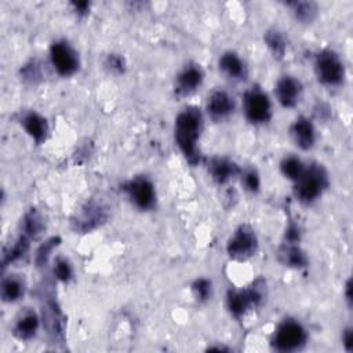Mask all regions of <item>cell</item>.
<instances>
[{
  "label": "cell",
  "mask_w": 353,
  "mask_h": 353,
  "mask_svg": "<svg viewBox=\"0 0 353 353\" xmlns=\"http://www.w3.org/2000/svg\"><path fill=\"white\" fill-rule=\"evenodd\" d=\"M290 134L294 143L302 150H309L316 143V128L310 119L299 116L290 127Z\"/></svg>",
  "instance_id": "4fadbf2b"
},
{
  "label": "cell",
  "mask_w": 353,
  "mask_h": 353,
  "mask_svg": "<svg viewBox=\"0 0 353 353\" xmlns=\"http://www.w3.org/2000/svg\"><path fill=\"white\" fill-rule=\"evenodd\" d=\"M302 84L294 76H283L277 80L274 94L277 101L284 108H294L302 97Z\"/></svg>",
  "instance_id": "8fae6325"
},
{
  "label": "cell",
  "mask_w": 353,
  "mask_h": 353,
  "mask_svg": "<svg viewBox=\"0 0 353 353\" xmlns=\"http://www.w3.org/2000/svg\"><path fill=\"white\" fill-rule=\"evenodd\" d=\"M307 339L305 327L294 319L283 320L272 338V346L279 352H294L301 349Z\"/></svg>",
  "instance_id": "3957f363"
},
{
  "label": "cell",
  "mask_w": 353,
  "mask_h": 353,
  "mask_svg": "<svg viewBox=\"0 0 353 353\" xmlns=\"http://www.w3.org/2000/svg\"><path fill=\"white\" fill-rule=\"evenodd\" d=\"M239 167L225 157H214L208 163V172L211 178L219 185L229 182L233 176L239 174Z\"/></svg>",
  "instance_id": "ac0fdd59"
},
{
  "label": "cell",
  "mask_w": 353,
  "mask_h": 353,
  "mask_svg": "<svg viewBox=\"0 0 353 353\" xmlns=\"http://www.w3.org/2000/svg\"><path fill=\"white\" fill-rule=\"evenodd\" d=\"M58 241H59L58 237H51V239H48L47 241H44L39 247V250L36 252V263H37V266H44L48 262L52 250L58 245Z\"/></svg>",
  "instance_id": "4316f807"
},
{
  "label": "cell",
  "mask_w": 353,
  "mask_h": 353,
  "mask_svg": "<svg viewBox=\"0 0 353 353\" xmlns=\"http://www.w3.org/2000/svg\"><path fill=\"white\" fill-rule=\"evenodd\" d=\"M241 181H243L244 188H245L248 192L255 193V192L259 190L261 178H259V174H258L255 170H247L245 172H243Z\"/></svg>",
  "instance_id": "f1b7e54d"
},
{
  "label": "cell",
  "mask_w": 353,
  "mask_h": 353,
  "mask_svg": "<svg viewBox=\"0 0 353 353\" xmlns=\"http://www.w3.org/2000/svg\"><path fill=\"white\" fill-rule=\"evenodd\" d=\"M23 292H25V283L21 277L11 274V276H6L1 280L0 294L4 302L14 303L22 298Z\"/></svg>",
  "instance_id": "d6986e66"
},
{
  "label": "cell",
  "mask_w": 353,
  "mask_h": 353,
  "mask_svg": "<svg viewBox=\"0 0 353 353\" xmlns=\"http://www.w3.org/2000/svg\"><path fill=\"white\" fill-rule=\"evenodd\" d=\"M288 7L292 10L294 17L301 22H310L314 19L317 8L310 1H294L288 3Z\"/></svg>",
  "instance_id": "cb8c5ba5"
},
{
  "label": "cell",
  "mask_w": 353,
  "mask_h": 353,
  "mask_svg": "<svg viewBox=\"0 0 353 353\" xmlns=\"http://www.w3.org/2000/svg\"><path fill=\"white\" fill-rule=\"evenodd\" d=\"M262 301V292L252 287L245 290H230L226 295V306L230 314L236 319H240L245 314V312L252 307L258 306Z\"/></svg>",
  "instance_id": "9c48e42d"
},
{
  "label": "cell",
  "mask_w": 353,
  "mask_h": 353,
  "mask_svg": "<svg viewBox=\"0 0 353 353\" xmlns=\"http://www.w3.org/2000/svg\"><path fill=\"white\" fill-rule=\"evenodd\" d=\"M207 112L212 120H223L229 117L234 112L233 97L223 90L212 91L207 99Z\"/></svg>",
  "instance_id": "7c38bea8"
},
{
  "label": "cell",
  "mask_w": 353,
  "mask_h": 353,
  "mask_svg": "<svg viewBox=\"0 0 353 353\" xmlns=\"http://www.w3.org/2000/svg\"><path fill=\"white\" fill-rule=\"evenodd\" d=\"M29 241H30V239L26 234L21 233V236L10 247V250L4 251V254H3V266L6 268L7 265L21 259L29 250Z\"/></svg>",
  "instance_id": "44dd1931"
},
{
  "label": "cell",
  "mask_w": 353,
  "mask_h": 353,
  "mask_svg": "<svg viewBox=\"0 0 353 353\" xmlns=\"http://www.w3.org/2000/svg\"><path fill=\"white\" fill-rule=\"evenodd\" d=\"M192 290H193L194 296H196L200 302H204V301H207V299L211 296L212 285H211V281H210L208 279L200 277V279L194 280V283L192 284Z\"/></svg>",
  "instance_id": "83f0119b"
},
{
  "label": "cell",
  "mask_w": 353,
  "mask_h": 353,
  "mask_svg": "<svg viewBox=\"0 0 353 353\" xmlns=\"http://www.w3.org/2000/svg\"><path fill=\"white\" fill-rule=\"evenodd\" d=\"M305 164L303 161L296 157V156H287L281 160L280 163V170H281V174L287 178V179H291V181H296L305 171Z\"/></svg>",
  "instance_id": "7402d4cb"
},
{
  "label": "cell",
  "mask_w": 353,
  "mask_h": 353,
  "mask_svg": "<svg viewBox=\"0 0 353 353\" xmlns=\"http://www.w3.org/2000/svg\"><path fill=\"white\" fill-rule=\"evenodd\" d=\"M328 186V174L321 164L312 163L305 167L303 174L295 181V197L305 204L316 201Z\"/></svg>",
  "instance_id": "7a4b0ae2"
},
{
  "label": "cell",
  "mask_w": 353,
  "mask_h": 353,
  "mask_svg": "<svg viewBox=\"0 0 353 353\" xmlns=\"http://www.w3.org/2000/svg\"><path fill=\"white\" fill-rule=\"evenodd\" d=\"M203 128V116L201 112L189 106L183 109L175 119V142L183 154V157L192 164L196 165L200 163L201 154L197 148L200 132Z\"/></svg>",
  "instance_id": "6da1fadb"
},
{
  "label": "cell",
  "mask_w": 353,
  "mask_h": 353,
  "mask_svg": "<svg viewBox=\"0 0 353 353\" xmlns=\"http://www.w3.org/2000/svg\"><path fill=\"white\" fill-rule=\"evenodd\" d=\"M243 110L251 124H265L272 117V102L262 90L251 88L244 94Z\"/></svg>",
  "instance_id": "5b68a950"
},
{
  "label": "cell",
  "mask_w": 353,
  "mask_h": 353,
  "mask_svg": "<svg viewBox=\"0 0 353 353\" xmlns=\"http://www.w3.org/2000/svg\"><path fill=\"white\" fill-rule=\"evenodd\" d=\"M219 69L232 80H244L247 77V66L241 57L234 51H226L219 57Z\"/></svg>",
  "instance_id": "e0dca14e"
},
{
  "label": "cell",
  "mask_w": 353,
  "mask_h": 353,
  "mask_svg": "<svg viewBox=\"0 0 353 353\" xmlns=\"http://www.w3.org/2000/svg\"><path fill=\"white\" fill-rule=\"evenodd\" d=\"M21 124L26 134L36 142L43 143L48 135V124L47 120L39 114L37 112H28L22 116Z\"/></svg>",
  "instance_id": "2e32d148"
},
{
  "label": "cell",
  "mask_w": 353,
  "mask_h": 353,
  "mask_svg": "<svg viewBox=\"0 0 353 353\" xmlns=\"http://www.w3.org/2000/svg\"><path fill=\"white\" fill-rule=\"evenodd\" d=\"M72 6H73V8H74V11L77 12V15H85L87 14V11L90 10V3H87V1H74V3H72Z\"/></svg>",
  "instance_id": "d6a6232c"
},
{
  "label": "cell",
  "mask_w": 353,
  "mask_h": 353,
  "mask_svg": "<svg viewBox=\"0 0 353 353\" xmlns=\"http://www.w3.org/2000/svg\"><path fill=\"white\" fill-rule=\"evenodd\" d=\"M50 61L54 70L63 77L72 76L79 69V55L68 41H55L50 47Z\"/></svg>",
  "instance_id": "8992f818"
},
{
  "label": "cell",
  "mask_w": 353,
  "mask_h": 353,
  "mask_svg": "<svg viewBox=\"0 0 353 353\" xmlns=\"http://www.w3.org/2000/svg\"><path fill=\"white\" fill-rule=\"evenodd\" d=\"M279 258L285 266L295 269H301L307 265L306 254L296 244L284 243V245L279 251Z\"/></svg>",
  "instance_id": "ffe728a7"
},
{
  "label": "cell",
  "mask_w": 353,
  "mask_h": 353,
  "mask_svg": "<svg viewBox=\"0 0 353 353\" xmlns=\"http://www.w3.org/2000/svg\"><path fill=\"white\" fill-rule=\"evenodd\" d=\"M128 199L139 210H150L156 203V189L146 176H135L123 185Z\"/></svg>",
  "instance_id": "ba28073f"
},
{
  "label": "cell",
  "mask_w": 353,
  "mask_h": 353,
  "mask_svg": "<svg viewBox=\"0 0 353 353\" xmlns=\"http://www.w3.org/2000/svg\"><path fill=\"white\" fill-rule=\"evenodd\" d=\"M108 218V211L102 203L90 201L87 203L81 211L79 212L77 218L73 221L76 230L87 233L92 229L102 225Z\"/></svg>",
  "instance_id": "30bf717a"
},
{
  "label": "cell",
  "mask_w": 353,
  "mask_h": 353,
  "mask_svg": "<svg viewBox=\"0 0 353 353\" xmlns=\"http://www.w3.org/2000/svg\"><path fill=\"white\" fill-rule=\"evenodd\" d=\"M204 73L199 65H186L176 76L175 91L179 95H189L194 92L203 83Z\"/></svg>",
  "instance_id": "5bb4252c"
},
{
  "label": "cell",
  "mask_w": 353,
  "mask_h": 353,
  "mask_svg": "<svg viewBox=\"0 0 353 353\" xmlns=\"http://www.w3.org/2000/svg\"><path fill=\"white\" fill-rule=\"evenodd\" d=\"M39 325H40V319L37 313L30 309H25L18 314L12 327V334L21 341H28L36 335Z\"/></svg>",
  "instance_id": "9a60e30c"
},
{
  "label": "cell",
  "mask_w": 353,
  "mask_h": 353,
  "mask_svg": "<svg viewBox=\"0 0 353 353\" xmlns=\"http://www.w3.org/2000/svg\"><path fill=\"white\" fill-rule=\"evenodd\" d=\"M285 243L288 244H296L301 240V230L299 226L294 222H290V225L285 229V234H284Z\"/></svg>",
  "instance_id": "4dcf8cb0"
},
{
  "label": "cell",
  "mask_w": 353,
  "mask_h": 353,
  "mask_svg": "<svg viewBox=\"0 0 353 353\" xmlns=\"http://www.w3.org/2000/svg\"><path fill=\"white\" fill-rule=\"evenodd\" d=\"M314 72L317 80L328 87L342 84L345 79V66L341 57L332 50H323L314 58Z\"/></svg>",
  "instance_id": "277c9868"
},
{
  "label": "cell",
  "mask_w": 353,
  "mask_h": 353,
  "mask_svg": "<svg viewBox=\"0 0 353 353\" xmlns=\"http://www.w3.org/2000/svg\"><path fill=\"white\" fill-rule=\"evenodd\" d=\"M54 274L59 281L68 283L73 277V268L70 262L63 256H57L54 261Z\"/></svg>",
  "instance_id": "484cf974"
},
{
  "label": "cell",
  "mask_w": 353,
  "mask_h": 353,
  "mask_svg": "<svg viewBox=\"0 0 353 353\" xmlns=\"http://www.w3.org/2000/svg\"><path fill=\"white\" fill-rule=\"evenodd\" d=\"M342 345L345 346L346 352H352L353 350V332H352L350 327L345 328V331L342 334Z\"/></svg>",
  "instance_id": "1f68e13d"
},
{
  "label": "cell",
  "mask_w": 353,
  "mask_h": 353,
  "mask_svg": "<svg viewBox=\"0 0 353 353\" xmlns=\"http://www.w3.org/2000/svg\"><path fill=\"white\" fill-rule=\"evenodd\" d=\"M256 250L258 239L254 230L247 225H241L226 243L228 255L237 261H244L252 256L256 252Z\"/></svg>",
  "instance_id": "52a82bcc"
},
{
  "label": "cell",
  "mask_w": 353,
  "mask_h": 353,
  "mask_svg": "<svg viewBox=\"0 0 353 353\" xmlns=\"http://www.w3.org/2000/svg\"><path fill=\"white\" fill-rule=\"evenodd\" d=\"M105 66L114 73H123L125 69V61L121 55L117 54H109L105 59Z\"/></svg>",
  "instance_id": "f546056e"
},
{
  "label": "cell",
  "mask_w": 353,
  "mask_h": 353,
  "mask_svg": "<svg viewBox=\"0 0 353 353\" xmlns=\"http://www.w3.org/2000/svg\"><path fill=\"white\" fill-rule=\"evenodd\" d=\"M43 229V223H41V218L37 215L36 211H30L25 215L23 222H22V233L26 234L29 239L36 237Z\"/></svg>",
  "instance_id": "d4e9b609"
},
{
  "label": "cell",
  "mask_w": 353,
  "mask_h": 353,
  "mask_svg": "<svg viewBox=\"0 0 353 353\" xmlns=\"http://www.w3.org/2000/svg\"><path fill=\"white\" fill-rule=\"evenodd\" d=\"M345 296H346V301L350 306V303H352V281L350 280H347L346 284H345Z\"/></svg>",
  "instance_id": "836d02e7"
},
{
  "label": "cell",
  "mask_w": 353,
  "mask_h": 353,
  "mask_svg": "<svg viewBox=\"0 0 353 353\" xmlns=\"http://www.w3.org/2000/svg\"><path fill=\"white\" fill-rule=\"evenodd\" d=\"M265 43L266 46L270 48V51L274 54V57L277 58H281L284 54H285V50H287V41H285V37L283 36L281 32L276 30V29H272V30H268L265 33Z\"/></svg>",
  "instance_id": "603a6c76"
}]
</instances>
